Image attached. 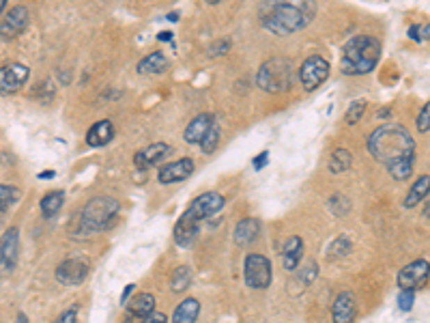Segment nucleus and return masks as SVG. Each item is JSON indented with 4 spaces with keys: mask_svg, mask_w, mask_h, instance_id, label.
Listing matches in <instances>:
<instances>
[{
    "mask_svg": "<svg viewBox=\"0 0 430 323\" xmlns=\"http://www.w3.org/2000/svg\"><path fill=\"white\" fill-rule=\"evenodd\" d=\"M368 151L374 159L383 162L396 181L409 179L415 164V141L398 123H388L374 129L368 138Z\"/></svg>",
    "mask_w": 430,
    "mask_h": 323,
    "instance_id": "f257e3e1",
    "label": "nucleus"
},
{
    "mask_svg": "<svg viewBox=\"0 0 430 323\" xmlns=\"http://www.w3.org/2000/svg\"><path fill=\"white\" fill-rule=\"evenodd\" d=\"M381 58V43L372 35L353 37L342 50L340 69L347 76H366L376 67Z\"/></svg>",
    "mask_w": 430,
    "mask_h": 323,
    "instance_id": "f03ea898",
    "label": "nucleus"
},
{
    "mask_svg": "<svg viewBox=\"0 0 430 323\" xmlns=\"http://www.w3.org/2000/svg\"><path fill=\"white\" fill-rule=\"evenodd\" d=\"M314 15V5L312 3H303V5H284L276 3L271 5L269 13L262 19L267 31L273 35H291L310 24V19Z\"/></svg>",
    "mask_w": 430,
    "mask_h": 323,
    "instance_id": "7ed1b4c3",
    "label": "nucleus"
},
{
    "mask_svg": "<svg viewBox=\"0 0 430 323\" xmlns=\"http://www.w3.org/2000/svg\"><path fill=\"white\" fill-rule=\"evenodd\" d=\"M118 210H121V205H118L116 198L112 196H95L90 198L84 210H82V216H80V224L86 233H99V230H106L112 226Z\"/></svg>",
    "mask_w": 430,
    "mask_h": 323,
    "instance_id": "20e7f679",
    "label": "nucleus"
},
{
    "mask_svg": "<svg viewBox=\"0 0 430 323\" xmlns=\"http://www.w3.org/2000/svg\"><path fill=\"white\" fill-rule=\"evenodd\" d=\"M293 63L284 56H273L267 63H262L258 74H256V82L262 90L267 93H282V90H289L293 84Z\"/></svg>",
    "mask_w": 430,
    "mask_h": 323,
    "instance_id": "39448f33",
    "label": "nucleus"
},
{
    "mask_svg": "<svg viewBox=\"0 0 430 323\" xmlns=\"http://www.w3.org/2000/svg\"><path fill=\"white\" fill-rule=\"evenodd\" d=\"M222 207H224V196L220 192H205V194H200L198 198H194L192 203H189V207L181 218L200 224L202 220L218 214Z\"/></svg>",
    "mask_w": 430,
    "mask_h": 323,
    "instance_id": "423d86ee",
    "label": "nucleus"
},
{
    "mask_svg": "<svg viewBox=\"0 0 430 323\" xmlns=\"http://www.w3.org/2000/svg\"><path fill=\"white\" fill-rule=\"evenodd\" d=\"M246 285L252 289H267L271 285V261L262 255H248L244 265Z\"/></svg>",
    "mask_w": 430,
    "mask_h": 323,
    "instance_id": "0eeeda50",
    "label": "nucleus"
},
{
    "mask_svg": "<svg viewBox=\"0 0 430 323\" xmlns=\"http://www.w3.org/2000/svg\"><path fill=\"white\" fill-rule=\"evenodd\" d=\"M327 78H329V63L323 56L312 54L303 61V65L299 69V82L305 90L319 88Z\"/></svg>",
    "mask_w": 430,
    "mask_h": 323,
    "instance_id": "6e6552de",
    "label": "nucleus"
},
{
    "mask_svg": "<svg viewBox=\"0 0 430 323\" xmlns=\"http://www.w3.org/2000/svg\"><path fill=\"white\" fill-rule=\"evenodd\" d=\"M31 69L22 63H9L0 67V95H13L29 82Z\"/></svg>",
    "mask_w": 430,
    "mask_h": 323,
    "instance_id": "1a4fd4ad",
    "label": "nucleus"
},
{
    "mask_svg": "<svg viewBox=\"0 0 430 323\" xmlns=\"http://www.w3.org/2000/svg\"><path fill=\"white\" fill-rule=\"evenodd\" d=\"M19 255V230L13 226L0 239V278L9 276L17 263Z\"/></svg>",
    "mask_w": 430,
    "mask_h": 323,
    "instance_id": "9d476101",
    "label": "nucleus"
},
{
    "mask_svg": "<svg viewBox=\"0 0 430 323\" xmlns=\"http://www.w3.org/2000/svg\"><path fill=\"white\" fill-rule=\"evenodd\" d=\"M88 276V261L84 257H71L65 259L58 267H56V281L61 285L74 287L84 283V278Z\"/></svg>",
    "mask_w": 430,
    "mask_h": 323,
    "instance_id": "9b49d317",
    "label": "nucleus"
},
{
    "mask_svg": "<svg viewBox=\"0 0 430 323\" xmlns=\"http://www.w3.org/2000/svg\"><path fill=\"white\" fill-rule=\"evenodd\" d=\"M426 278H428V261L417 259L398 271V287L402 291H415L426 283Z\"/></svg>",
    "mask_w": 430,
    "mask_h": 323,
    "instance_id": "f8f14e48",
    "label": "nucleus"
},
{
    "mask_svg": "<svg viewBox=\"0 0 430 323\" xmlns=\"http://www.w3.org/2000/svg\"><path fill=\"white\" fill-rule=\"evenodd\" d=\"M29 9L26 7H13L5 22L0 24V39H5V41H11L15 39L17 35H22L24 31H26L29 26Z\"/></svg>",
    "mask_w": 430,
    "mask_h": 323,
    "instance_id": "ddd939ff",
    "label": "nucleus"
},
{
    "mask_svg": "<svg viewBox=\"0 0 430 323\" xmlns=\"http://www.w3.org/2000/svg\"><path fill=\"white\" fill-rule=\"evenodd\" d=\"M170 153V145L166 143H155V145H149L147 149H142L134 155V164L138 171H149L157 164H161L164 157Z\"/></svg>",
    "mask_w": 430,
    "mask_h": 323,
    "instance_id": "4468645a",
    "label": "nucleus"
},
{
    "mask_svg": "<svg viewBox=\"0 0 430 323\" xmlns=\"http://www.w3.org/2000/svg\"><path fill=\"white\" fill-rule=\"evenodd\" d=\"M192 173H194V162L189 159V157H181V159H177V162H170V164H166V166L159 171V183L168 186V183H177V181L187 179Z\"/></svg>",
    "mask_w": 430,
    "mask_h": 323,
    "instance_id": "2eb2a0df",
    "label": "nucleus"
},
{
    "mask_svg": "<svg viewBox=\"0 0 430 323\" xmlns=\"http://www.w3.org/2000/svg\"><path fill=\"white\" fill-rule=\"evenodd\" d=\"M357 315V304H355V295L351 291H344L336 297V302L331 306V317L333 323H353Z\"/></svg>",
    "mask_w": 430,
    "mask_h": 323,
    "instance_id": "dca6fc26",
    "label": "nucleus"
},
{
    "mask_svg": "<svg viewBox=\"0 0 430 323\" xmlns=\"http://www.w3.org/2000/svg\"><path fill=\"white\" fill-rule=\"evenodd\" d=\"M213 114H209V112H202V114H198L196 119H192V123L187 125V129H185V134H183V138H185V143H189V145H198V143H202V138H205V134L209 132V127L213 125Z\"/></svg>",
    "mask_w": 430,
    "mask_h": 323,
    "instance_id": "f3484780",
    "label": "nucleus"
},
{
    "mask_svg": "<svg viewBox=\"0 0 430 323\" xmlns=\"http://www.w3.org/2000/svg\"><path fill=\"white\" fill-rule=\"evenodd\" d=\"M112 138H114V125H112V121L104 119V121L95 123V125L88 129L86 143H88L90 147H104V145H108V143L112 141Z\"/></svg>",
    "mask_w": 430,
    "mask_h": 323,
    "instance_id": "a211bd4d",
    "label": "nucleus"
},
{
    "mask_svg": "<svg viewBox=\"0 0 430 323\" xmlns=\"http://www.w3.org/2000/svg\"><path fill=\"white\" fill-rule=\"evenodd\" d=\"M198 230H200V224L189 222L185 218H179V222L175 226V242L181 248H189V246L194 244V239L198 237Z\"/></svg>",
    "mask_w": 430,
    "mask_h": 323,
    "instance_id": "6ab92c4d",
    "label": "nucleus"
},
{
    "mask_svg": "<svg viewBox=\"0 0 430 323\" xmlns=\"http://www.w3.org/2000/svg\"><path fill=\"white\" fill-rule=\"evenodd\" d=\"M258 233H260L258 220L244 218L241 222L237 224V228H234V242H237V246H248V244H252L258 237Z\"/></svg>",
    "mask_w": 430,
    "mask_h": 323,
    "instance_id": "aec40b11",
    "label": "nucleus"
},
{
    "mask_svg": "<svg viewBox=\"0 0 430 323\" xmlns=\"http://www.w3.org/2000/svg\"><path fill=\"white\" fill-rule=\"evenodd\" d=\"M198 315H200V302L194 297H187L175 308L173 323H196Z\"/></svg>",
    "mask_w": 430,
    "mask_h": 323,
    "instance_id": "412c9836",
    "label": "nucleus"
},
{
    "mask_svg": "<svg viewBox=\"0 0 430 323\" xmlns=\"http://www.w3.org/2000/svg\"><path fill=\"white\" fill-rule=\"evenodd\" d=\"M301 257H303V239L293 235L289 242L284 244V267L295 269L301 263Z\"/></svg>",
    "mask_w": 430,
    "mask_h": 323,
    "instance_id": "4be33fe9",
    "label": "nucleus"
},
{
    "mask_svg": "<svg viewBox=\"0 0 430 323\" xmlns=\"http://www.w3.org/2000/svg\"><path fill=\"white\" fill-rule=\"evenodd\" d=\"M155 310V297L151 293H140L132 299L129 313L132 317H149Z\"/></svg>",
    "mask_w": 430,
    "mask_h": 323,
    "instance_id": "5701e85b",
    "label": "nucleus"
},
{
    "mask_svg": "<svg viewBox=\"0 0 430 323\" xmlns=\"http://www.w3.org/2000/svg\"><path fill=\"white\" fill-rule=\"evenodd\" d=\"M63 203H65V192L63 190H54L50 194H45L41 198V214H43V218H54L61 212Z\"/></svg>",
    "mask_w": 430,
    "mask_h": 323,
    "instance_id": "b1692460",
    "label": "nucleus"
},
{
    "mask_svg": "<svg viewBox=\"0 0 430 323\" xmlns=\"http://www.w3.org/2000/svg\"><path fill=\"white\" fill-rule=\"evenodd\" d=\"M428 186H430V177L428 175H422L415 183H413V188L409 190V194L404 196V207H415L422 203V198L428 196Z\"/></svg>",
    "mask_w": 430,
    "mask_h": 323,
    "instance_id": "393cba45",
    "label": "nucleus"
},
{
    "mask_svg": "<svg viewBox=\"0 0 430 323\" xmlns=\"http://www.w3.org/2000/svg\"><path fill=\"white\" fill-rule=\"evenodd\" d=\"M351 164H353V155L347 149H336L331 155V159H329V173L340 175V173L349 171Z\"/></svg>",
    "mask_w": 430,
    "mask_h": 323,
    "instance_id": "a878e982",
    "label": "nucleus"
},
{
    "mask_svg": "<svg viewBox=\"0 0 430 323\" xmlns=\"http://www.w3.org/2000/svg\"><path fill=\"white\" fill-rule=\"evenodd\" d=\"M164 67H166V56L161 52H153L138 63V72L140 74H159V72H164Z\"/></svg>",
    "mask_w": 430,
    "mask_h": 323,
    "instance_id": "bb28decb",
    "label": "nucleus"
},
{
    "mask_svg": "<svg viewBox=\"0 0 430 323\" xmlns=\"http://www.w3.org/2000/svg\"><path fill=\"white\" fill-rule=\"evenodd\" d=\"M189 283H192V271H189V267L187 265L177 267L173 274V291L181 293L189 287Z\"/></svg>",
    "mask_w": 430,
    "mask_h": 323,
    "instance_id": "cd10ccee",
    "label": "nucleus"
},
{
    "mask_svg": "<svg viewBox=\"0 0 430 323\" xmlns=\"http://www.w3.org/2000/svg\"><path fill=\"white\" fill-rule=\"evenodd\" d=\"M22 192L15 186H0V212H7L11 205L19 200Z\"/></svg>",
    "mask_w": 430,
    "mask_h": 323,
    "instance_id": "c85d7f7f",
    "label": "nucleus"
},
{
    "mask_svg": "<svg viewBox=\"0 0 430 323\" xmlns=\"http://www.w3.org/2000/svg\"><path fill=\"white\" fill-rule=\"evenodd\" d=\"M218 143H220V125L213 121V125L209 127V132H207V134H205V138H202L200 147H202V151H205V153H213V151H215V147H218Z\"/></svg>",
    "mask_w": 430,
    "mask_h": 323,
    "instance_id": "c756f323",
    "label": "nucleus"
},
{
    "mask_svg": "<svg viewBox=\"0 0 430 323\" xmlns=\"http://www.w3.org/2000/svg\"><path fill=\"white\" fill-rule=\"evenodd\" d=\"M364 110H366V100H357V102H353L351 108H349L347 114H344V123H347V125H355L357 121L362 119Z\"/></svg>",
    "mask_w": 430,
    "mask_h": 323,
    "instance_id": "7c9ffc66",
    "label": "nucleus"
},
{
    "mask_svg": "<svg viewBox=\"0 0 430 323\" xmlns=\"http://www.w3.org/2000/svg\"><path fill=\"white\" fill-rule=\"evenodd\" d=\"M413 302H415V291H402L398 295V306L402 313H409L413 308Z\"/></svg>",
    "mask_w": 430,
    "mask_h": 323,
    "instance_id": "2f4dec72",
    "label": "nucleus"
},
{
    "mask_svg": "<svg viewBox=\"0 0 430 323\" xmlns=\"http://www.w3.org/2000/svg\"><path fill=\"white\" fill-rule=\"evenodd\" d=\"M428 33H430V26H428V24H415V26L409 29V37H411L413 41H417V43L428 41Z\"/></svg>",
    "mask_w": 430,
    "mask_h": 323,
    "instance_id": "473e14b6",
    "label": "nucleus"
},
{
    "mask_svg": "<svg viewBox=\"0 0 430 323\" xmlns=\"http://www.w3.org/2000/svg\"><path fill=\"white\" fill-rule=\"evenodd\" d=\"M428 127H430V106L426 104V106L422 108V112H420V117H417V129L426 134Z\"/></svg>",
    "mask_w": 430,
    "mask_h": 323,
    "instance_id": "72a5a7b5",
    "label": "nucleus"
},
{
    "mask_svg": "<svg viewBox=\"0 0 430 323\" xmlns=\"http://www.w3.org/2000/svg\"><path fill=\"white\" fill-rule=\"evenodd\" d=\"M54 323H78V310L76 308H69V310H65Z\"/></svg>",
    "mask_w": 430,
    "mask_h": 323,
    "instance_id": "f704fd0d",
    "label": "nucleus"
},
{
    "mask_svg": "<svg viewBox=\"0 0 430 323\" xmlns=\"http://www.w3.org/2000/svg\"><path fill=\"white\" fill-rule=\"evenodd\" d=\"M230 50V43L228 41H220V43H215V45H211V56H222V54H226Z\"/></svg>",
    "mask_w": 430,
    "mask_h": 323,
    "instance_id": "c9c22d12",
    "label": "nucleus"
},
{
    "mask_svg": "<svg viewBox=\"0 0 430 323\" xmlns=\"http://www.w3.org/2000/svg\"><path fill=\"white\" fill-rule=\"evenodd\" d=\"M267 162H269V153H267V151H262V153H260V155H256V159H254V168H256V171H260L262 166L267 164Z\"/></svg>",
    "mask_w": 430,
    "mask_h": 323,
    "instance_id": "e433bc0d",
    "label": "nucleus"
},
{
    "mask_svg": "<svg viewBox=\"0 0 430 323\" xmlns=\"http://www.w3.org/2000/svg\"><path fill=\"white\" fill-rule=\"evenodd\" d=\"M142 323H168V321H166V317L161 315V313H151L149 317H145V321H142Z\"/></svg>",
    "mask_w": 430,
    "mask_h": 323,
    "instance_id": "4c0bfd02",
    "label": "nucleus"
},
{
    "mask_svg": "<svg viewBox=\"0 0 430 323\" xmlns=\"http://www.w3.org/2000/svg\"><path fill=\"white\" fill-rule=\"evenodd\" d=\"M134 289H136L134 285H129V287H125V291H123V295H121V304H125V302H127V297H129V295L134 293Z\"/></svg>",
    "mask_w": 430,
    "mask_h": 323,
    "instance_id": "58836bf2",
    "label": "nucleus"
},
{
    "mask_svg": "<svg viewBox=\"0 0 430 323\" xmlns=\"http://www.w3.org/2000/svg\"><path fill=\"white\" fill-rule=\"evenodd\" d=\"M170 37H173L170 33H159V37H157V39H159V41H170Z\"/></svg>",
    "mask_w": 430,
    "mask_h": 323,
    "instance_id": "ea45409f",
    "label": "nucleus"
},
{
    "mask_svg": "<svg viewBox=\"0 0 430 323\" xmlns=\"http://www.w3.org/2000/svg\"><path fill=\"white\" fill-rule=\"evenodd\" d=\"M54 177V171H45V173H41V179H52Z\"/></svg>",
    "mask_w": 430,
    "mask_h": 323,
    "instance_id": "a19ab883",
    "label": "nucleus"
},
{
    "mask_svg": "<svg viewBox=\"0 0 430 323\" xmlns=\"http://www.w3.org/2000/svg\"><path fill=\"white\" fill-rule=\"evenodd\" d=\"M15 323H29V319H26V317H24V315L19 313V315H17V319H15Z\"/></svg>",
    "mask_w": 430,
    "mask_h": 323,
    "instance_id": "79ce46f5",
    "label": "nucleus"
},
{
    "mask_svg": "<svg viewBox=\"0 0 430 323\" xmlns=\"http://www.w3.org/2000/svg\"><path fill=\"white\" fill-rule=\"evenodd\" d=\"M177 17H179L177 13H170V15H168V19H170V22H177Z\"/></svg>",
    "mask_w": 430,
    "mask_h": 323,
    "instance_id": "37998d69",
    "label": "nucleus"
},
{
    "mask_svg": "<svg viewBox=\"0 0 430 323\" xmlns=\"http://www.w3.org/2000/svg\"><path fill=\"white\" fill-rule=\"evenodd\" d=\"M5 9V0H0V11H3Z\"/></svg>",
    "mask_w": 430,
    "mask_h": 323,
    "instance_id": "c03bdc74",
    "label": "nucleus"
}]
</instances>
